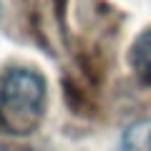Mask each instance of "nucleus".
I'll use <instances>...</instances> for the list:
<instances>
[{"mask_svg":"<svg viewBox=\"0 0 151 151\" xmlns=\"http://www.w3.org/2000/svg\"><path fill=\"white\" fill-rule=\"evenodd\" d=\"M45 111V81L38 70L10 68L0 78V129L25 136L38 129Z\"/></svg>","mask_w":151,"mask_h":151,"instance_id":"obj_1","label":"nucleus"},{"mask_svg":"<svg viewBox=\"0 0 151 151\" xmlns=\"http://www.w3.org/2000/svg\"><path fill=\"white\" fill-rule=\"evenodd\" d=\"M131 65L141 81H151V30H146L131 48Z\"/></svg>","mask_w":151,"mask_h":151,"instance_id":"obj_2","label":"nucleus"},{"mask_svg":"<svg viewBox=\"0 0 151 151\" xmlns=\"http://www.w3.org/2000/svg\"><path fill=\"white\" fill-rule=\"evenodd\" d=\"M119 151H151V119L136 121L131 129H126Z\"/></svg>","mask_w":151,"mask_h":151,"instance_id":"obj_3","label":"nucleus"},{"mask_svg":"<svg viewBox=\"0 0 151 151\" xmlns=\"http://www.w3.org/2000/svg\"><path fill=\"white\" fill-rule=\"evenodd\" d=\"M0 151H30L25 146H13V144H0Z\"/></svg>","mask_w":151,"mask_h":151,"instance_id":"obj_4","label":"nucleus"}]
</instances>
